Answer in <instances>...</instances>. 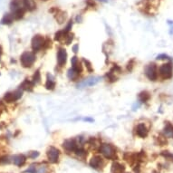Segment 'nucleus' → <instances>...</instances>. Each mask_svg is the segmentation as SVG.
I'll use <instances>...</instances> for the list:
<instances>
[{
  "label": "nucleus",
  "mask_w": 173,
  "mask_h": 173,
  "mask_svg": "<svg viewBox=\"0 0 173 173\" xmlns=\"http://www.w3.org/2000/svg\"><path fill=\"white\" fill-rule=\"evenodd\" d=\"M99 150H100V152L102 153V155L104 156L108 160H116L118 159L117 152H116V149L112 144L103 143V144H102L100 146Z\"/></svg>",
  "instance_id": "f257e3e1"
},
{
  "label": "nucleus",
  "mask_w": 173,
  "mask_h": 173,
  "mask_svg": "<svg viewBox=\"0 0 173 173\" xmlns=\"http://www.w3.org/2000/svg\"><path fill=\"white\" fill-rule=\"evenodd\" d=\"M35 62V55L32 52L26 51L20 56V63L21 66L25 68H30L33 66V64Z\"/></svg>",
  "instance_id": "f03ea898"
},
{
  "label": "nucleus",
  "mask_w": 173,
  "mask_h": 173,
  "mask_svg": "<svg viewBox=\"0 0 173 173\" xmlns=\"http://www.w3.org/2000/svg\"><path fill=\"white\" fill-rule=\"evenodd\" d=\"M159 74L163 80H168L170 79L173 75V67L171 63H163L159 68Z\"/></svg>",
  "instance_id": "7ed1b4c3"
},
{
  "label": "nucleus",
  "mask_w": 173,
  "mask_h": 173,
  "mask_svg": "<svg viewBox=\"0 0 173 173\" xmlns=\"http://www.w3.org/2000/svg\"><path fill=\"white\" fill-rule=\"evenodd\" d=\"M45 41L46 38L41 35H35L31 41V46L32 49L35 52H38L40 51L42 48H44V45H45Z\"/></svg>",
  "instance_id": "20e7f679"
},
{
  "label": "nucleus",
  "mask_w": 173,
  "mask_h": 173,
  "mask_svg": "<svg viewBox=\"0 0 173 173\" xmlns=\"http://www.w3.org/2000/svg\"><path fill=\"white\" fill-rule=\"evenodd\" d=\"M62 146L63 149H66L67 152H74V153L79 147H82L77 142L76 139H67L63 142Z\"/></svg>",
  "instance_id": "39448f33"
},
{
  "label": "nucleus",
  "mask_w": 173,
  "mask_h": 173,
  "mask_svg": "<svg viewBox=\"0 0 173 173\" xmlns=\"http://www.w3.org/2000/svg\"><path fill=\"white\" fill-rule=\"evenodd\" d=\"M46 155H47L48 161L52 164H55L59 161L60 150L54 146H50L46 150Z\"/></svg>",
  "instance_id": "423d86ee"
},
{
  "label": "nucleus",
  "mask_w": 173,
  "mask_h": 173,
  "mask_svg": "<svg viewBox=\"0 0 173 173\" xmlns=\"http://www.w3.org/2000/svg\"><path fill=\"white\" fill-rule=\"evenodd\" d=\"M145 75L152 82L158 79V69L155 63H149L145 67Z\"/></svg>",
  "instance_id": "0eeeda50"
},
{
  "label": "nucleus",
  "mask_w": 173,
  "mask_h": 173,
  "mask_svg": "<svg viewBox=\"0 0 173 173\" xmlns=\"http://www.w3.org/2000/svg\"><path fill=\"white\" fill-rule=\"evenodd\" d=\"M22 95H23V92L20 89V90H16L15 92H12V93H7L4 95L3 100L5 101V102L11 103V102H16L17 100H19L21 97H22Z\"/></svg>",
  "instance_id": "6e6552de"
},
{
  "label": "nucleus",
  "mask_w": 173,
  "mask_h": 173,
  "mask_svg": "<svg viewBox=\"0 0 173 173\" xmlns=\"http://www.w3.org/2000/svg\"><path fill=\"white\" fill-rule=\"evenodd\" d=\"M101 77H98V76H91V77H88L84 79L82 82H79L78 83V87L79 88H83V87H90V86H93V85H96L100 81H101Z\"/></svg>",
  "instance_id": "1a4fd4ad"
},
{
  "label": "nucleus",
  "mask_w": 173,
  "mask_h": 173,
  "mask_svg": "<svg viewBox=\"0 0 173 173\" xmlns=\"http://www.w3.org/2000/svg\"><path fill=\"white\" fill-rule=\"evenodd\" d=\"M89 165L94 169H101L104 166V160L102 157H101L100 155H95L92 157V159L90 160Z\"/></svg>",
  "instance_id": "9d476101"
},
{
  "label": "nucleus",
  "mask_w": 173,
  "mask_h": 173,
  "mask_svg": "<svg viewBox=\"0 0 173 173\" xmlns=\"http://www.w3.org/2000/svg\"><path fill=\"white\" fill-rule=\"evenodd\" d=\"M67 60V52L64 48H60L57 53V63L59 66H63Z\"/></svg>",
  "instance_id": "9b49d317"
},
{
  "label": "nucleus",
  "mask_w": 173,
  "mask_h": 173,
  "mask_svg": "<svg viewBox=\"0 0 173 173\" xmlns=\"http://www.w3.org/2000/svg\"><path fill=\"white\" fill-rule=\"evenodd\" d=\"M12 161L13 163L17 166V167H22L25 165L27 161V157L24 154H17L12 157Z\"/></svg>",
  "instance_id": "f8f14e48"
},
{
  "label": "nucleus",
  "mask_w": 173,
  "mask_h": 173,
  "mask_svg": "<svg viewBox=\"0 0 173 173\" xmlns=\"http://www.w3.org/2000/svg\"><path fill=\"white\" fill-rule=\"evenodd\" d=\"M149 131L144 123H139L136 127V134L141 138H146L148 136Z\"/></svg>",
  "instance_id": "ddd939ff"
},
{
  "label": "nucleus",
  "mask_w": 173,
  "mask_h": 173,
  "mask_svg": "<svg viewBox=\"0 0 173 173\" xmlns=\"http://www.w3.org/2000/svg\"><path fill=\"white\" fill-rule=\"evenodd\" d=\"M163 135L166 138L173 139V124L169 121L165 122V127L163 129Z\"/></svg>",
  "instance_id": "4468645a"
},
{
  "label": "nucleus",
  "mask_w": 173,
  "mask_h": 173,
  "mask_svg": "<svg viewBox=\"0 0 173 173\" xmlns=\"http://www.w3.org/2000/svg\"><path fill=\"white\" fill-rule=\"evenodd\" d=\"M125 172V166L120 162L114 161L112 165L111 173H124Z\"/></svg>",
  "instance_id": "2eb2a0df"
},
{
  "label": "nucleus",
  "mask_w": 173,
  "mask_h": 173,
  "mask_svg": "<svg viewBox=\"0 0 173 173\" xmlns=\"http://www.w3.org/2000/svg\"><path fill=\"white\" fill-rule=\"evenodd\" d=\"M35 83L33 81H29L27 79H26L20 85V89L24 90V91H27V92H32L34 89Z\"/></svg>",
  "instance_id": "dca6fc26"
},
{
  "label": "nucleus",
  "mask_w": 173,
  "mask_h": 173,
  "mask_svg": "<svg viewBox=\"0 0 173 173\" xmlns=\"http://www.w3.org/2000/svg\"><path fill=\"white\" fill-rule=\"evenodd\" d=\"M46 88L47 90H54L55 87V82H54V78L52 74H47L46 75Z\"/></svg>",
  "instance_id": "f3484780"
},
{
  "label": "nucleus",
  "mask_w": 173,
  "mask_h": 173,
  "mask_svg": "<svg viewBox=\"0 0 173 173\" xmlns=\"http://www.w3.org/2000/svg\"><path fill=\"white\" fill-rule=\"evenodd\" d=\"M10 7H11L12 12H14L17 9H20V8H25L24 0H12V2L10 4Z\"/></svg>",
  "instance_id": "a211bd4d"
},
{
  "label": "nucleus",
  "mask_w": 173,
  "mask_h": 173,
  "mask_svg": "<svg viewBox=\"0 0 173 173\" xmlns=\"http://www.w3.org/2000/svg\"><path fill=\"white\" fill-rule=\"evenodd\" d=\"M24 7L27 11H34L36 8V3L35 0H24Z\"/></svg>",
  "instance_id": "6ab92c4d"
},
{
  "label": "nucleus",
  "mask_w": 173,
  "mask_h": 173,
  "mask_svg": "<svg viewBox=\"0 0 173 173\" xmlns=\"http://www.w3.org/2000/svg\"><path fill=\"white\" fill-rule=\"evenodd\" d=\"M14 20L15 18H14L13 14L7 13V14H5V15L3 16L1 20V24L2 25H11L14 22Z\"/></svg>",
  "instance_id": "aec40b11"
},
{
  "label": "nucleus",
  "mask_w": 173,
  "mask_h": 173,
  "mask_svg": "<svg viewBox=\"0 0 173 173\" xmlns=\"http://www.w3.org/2000/svg\"><path fill=\"white\" fill-rule=\"evenodd\" d=\"M80 73H78L75 69H74L73 67L70 68L68 71H67V77L71 80V81H75L78 79V77L80 76Z\"/></svg>",
  "instance_id": "412c9836"
},
{
  "label": "nucleus",
  "mask_w": 173,
  "mask_h": 173,
  "mask_svg": "<svg viewBox=\"0 0 173 173\" xmlns=\"http://www.w3.org/2000/svg\"><path fill=\"white\" fill-rule=\"evenodd\" d=\"M138 98H139L141 102H147L150 99V93L147 91H143V92L139 93Z\"/></svg>",
  "instance_id": "4be33fe9"
},
{
  "label": "nucleus",
  "mask_w": 173,
  "mask_h": 173,
  "mask_svg": "<svg viewBox=\"0 0 173 173\" xmlns=\"http://www.w3.org/2000/svg\"><path fill=\"white\" fill-rule=\"evenodd\" d=\"M55 15H55V19L57 20V22L59 23V24H63L64 21H66V13H63V12H62V11H60V10H56V14Z\"/></svg>",
  "instance_id": "5701e85b"
},
{
  "label": "nucleus",
  "mask_w": 173,
  "mask_h": 173,
  "mask_svg": "<svg viewBox=\"0 0 173 173\" xmlns=\"http://www.w3.org/2000/svg\"><path fill=\"white\" fill-rule=\"evenodd\" d=\"M25 12H26V9L25 8H20V9H17V10L12 12V14L14 15L15 20H19V19H21V18L24 16Z\"/></svg>",
  "instance_id": "b1692460"
},
{
  "label": "nucleus",
  "mask_w": 173,
  "mask_h": 173,
  "mask_svg": "<svg viewBox=\"0 0 173 173\" xmlns=\"http://www.w3.org/2000/svg\"><path fill=\"white\" fill-rule=\"evenodd\" d=\"M105 76H106V78H107V81H109L110 82H113L117 81L116 74L113 73V71H110L109 73H107Z\"/></svg>",
  "instance_id": "393cba45"
},
{
  "label": "nucleus",
  "mask_w": 173,
  "mask_h": 173,
  "mask_svg": "<svg viewBox=\"0 0 173 173\" xmlns=\"http://www.w3.org/2000/svg\"><path fill=\"white\" fill-rule=\"evenodd\" d=\"M63 39H64V42H66V45H67V46L71 45L72 41L74 40V34H72V33L66 34Z\"/></svg>",
  "instance_id": "a878e982"
},
{
  "label": "nucleus",
  "mask_w": 173,
  "mask_h": 173,
  "mask_svg": "<svg viewBox=\"0 0 173 173\" xmlns=\"http://www.w3.org/2000/svg\"><path fill=\"white\" fill-rule=\"evenodd\" d=\"M33 82L35 84H37V83H40L41 82V74L39 72V70H37L34 75H33Z\"/></svg>",
  "instance_id": "bb28decb"
},
{
  "label": "nucleus",
  "mask_w": 173,
  "mask_h": 173,
  "mask_svg": "<svg viewBox=\"0 0 173 173\" xmlns=\"http://www.w3.org/2000/svg\"><path fill=\"white\" fill-rule=\"evenodd\" d=\"M64 36H66V34H64L63 30L58 31V32H56L55 35H54V40H55V41H61L63 38H64Z\"/></svg>",
  "instance_id": "cd10ccee"
},
{
  "label": "nucleus",
  "mask_w": 173,
  "mask_h": 173,
  "mask_svg": "<svg viewBox=\"0 0 173 173\" xmlns=\"http://www.w3.org/2000/svg\"><path fill=\"white\" fill-rule=\"evenodd\" d=\"M82 61H83V63H84V64H85L86 69H87L90 73L93 72V66H92L91 62H90V61H88V60H86V59H84V58L82 59Z\"/></svg>",
  "instance_id": "c85d7f7f"
},
{
  "label": "nucleus",
  "mask_w": 173,
  "mask_h": 173,
  "mask_svg": "<svg viewBox=\"0 0 173 173\" xmlns=\"http://www.w3.org/2000/svg\"><path fill=\"white\" fill-rule=\"evenodd\" d=\"M134 64H135V60L134 59H132L131 61H129V63H127V71L132 72L134 68Z\"/></svg>",
  "instance_id": "c756f323"
},
{
  "label": "nucleus",
  "mask_w": 173,
  "mask_h": 173,
  "mask_svg": "<svg viewBox=\"0 0 173 173\" xmlns=\"http://www.w3.org/2000/svg\"><path fill=\"white\" fill-rule=\"evenodd\" d=\"M10 162H11V160L8 156L5 155V156L0 157V163L1 164H8Z\"/></svg>",
  "instance_id": "7c9ffc66"
},
{
  "label": "nucleus",
  "mask_w": 173,
  "mask_h": 173,
  "mask_svg": "<svg viewBox=\"0 0 173 173\" xmlns=\"http://www.w3.org/2000/svg\"><path fill=\"white\" fill-rule=\"evenodd\" d=\"M72 27H73V21H72V20H70L69 22H68V24H67V26L66 27V28L63 29V32H64V34L66 35V34L70 33V31H71Z\"/></svg>",
  "instance_id": "2f4dec72"
},
{
  "label": "nucleus",
  "mask_w": 173,
  "mask_h": 173,
  "mask_svg": "<svg viewBox=\"0 0 173 173\" xmlns=\"http://www.w3.org/2000/svg\"><path fill=\"white\" fill-rule=\"evenodd\" d=\"M39 155H40V153L38 152V151H30L29 154H28V157H29L30 159L35 160V159H36Z\"/></svg>",
  "instance_id": "473e14b6"
},
{
  "label": "nucleus",
  "mask_w": 173,
  "mask_h": 173,
  "mask_svg": "<svg viewBox=\"0 0 173 173\" xmlns=\"http://www.w3.org/2000/svg\"><path fill=\"white\" fill-rule=\"evenodd\" d=\"M34 166H35V165H31L27 170L24 171V173H36L37 170H36L35 167H34Z\"/></svg>",
  "instance_id": "72a5a7b5"
},
{
  "label": "nucleus",
  "mask_w": 173,
  "mask_h": 173,
  "mask_svg": "<svg viewBox=\"0 0 173 173\" xmlns=\"http://www.w3.org/2000/svg\"><path fill=\"white\" fill-rule=\"evenodd\" d=\"M51 46H52V40H51L50 38H46L45 45H44V48H45V49H47V48H49Z\"/></svg>",
  "instance_id": "f704fd0d"
},
{
  "label": "nucleus",
  "mask_w": 173,
  "mask_h": 173,
  "mask_svg": "<svg viewBox=\"0 0 173 173\" xmlns=\"http://www.w3.org/2000/svg\"><path fill=\"white\" fill-rule=\"evenodd\" d=\"M156 59H157V60H165V59H166V60H169V61H170V57H169V55L165 54H162L158 55Z\"/></svg>",
  "instance_id": "c9c22d12"
},
{
  "label": "nucleus",
  "mask_w": 173,
  "mask_h": 173,
  "mask_svg": "<svg viewBox=\"0 0 173 173\" xmlns=\"http://www.w3.org/2000/svg\"><path fill=\"white\" fill-rule=\"evenodd\" d=\"M78 62H79V59H78V57H77V56H74V57H72V59H71V63H72V66H75V64H76Z\"/></svg>",
  "instance_id": "e433bc0d"
},
{
  "label": "nucleus",
  "mask_w": 173,
  "mask_h": 173,
  "mask_svg": "<svg viewBox=\"0 0 173 173\" xmlns=\"http://www.w3.org/2000/svg\"><path fill=\"white\" fill-rule=\"evenodd\" d=\"M78 51H79V46H78L77 44H75V45L73 46V52H74V54H76Z\"/></svg>",
  "instance_id": "4c0bfd02"
},
{
  "label": "nucleus",
  "mask_w": 173,
  "mask_h": 173,
  "mask_svg": "<svg viewBox=\"0 0 173 173\" xmlns=\"http://www.w3.org/2000/svg\"><path fill=\"white\" fill-rule=\"evenodd\" d=\"M86 4H87L88 6H90V7H94L95 6L93 0H87V1H86Z\"/></svg>",
  "instance_id": "58836bf2"
},
{
  "label": "nucleus",
  "mask_w": 173,
  "mask_h": 173,
  "mask_svg": "<svg viewBox=\"0 0 173 173\" xmlns=\"http://www.w3.org/2000/svg\"><path fill=\"white\" fill-rule=\"evenodd\" d=\"M82 120L84 121H90V122H93V118H83Z\"/></svg>",
  "instance_id": "ea45409f"
},
{
  "label": "nucleus",
  "mask_w": 173,
  "mask_h": 173,
  "mask_svg": "<svg viewBox=\"0 0 173 173\" xmlns=\"http://www.w3.org/2000/svg\"><path fill=\"white\" fill-rule=\"evenodd\" d=\"M82 18L81 15H77V16H76V21H77V23H81V22H82Z\"/></svg>",
  "instance_id": "a19ab883"
},
{
  "label": "nucleus",
  "mask_w": 173,
  "mask_h": 173,
  "mask_svg": "<svg viewBox=\"0 0 173 173\" xmlns=\"http://www.w3.org/2000/svg\"><path fill=\"white\" fill-rule=\"evenodd\" d=\"M3 54V48H2V46H0V56H1V54Z\"/></svg>",
  "instance_id": "79ce46f5"
},
{
  "label": "nucleus",
  "mask_w": 173,
  "mask_h": 173,
  "mask_svg": "<svg viewBox=\"0 0 173 173\" xmlns=\"http://www.w3.org/2000/svg\"><path fill=\"white\" fill-rule=\"evenodd\" d=\"M42 1H48V0H42Z\"/></svg>",
  "instance_id": "37998d69"
}]
</instances>
